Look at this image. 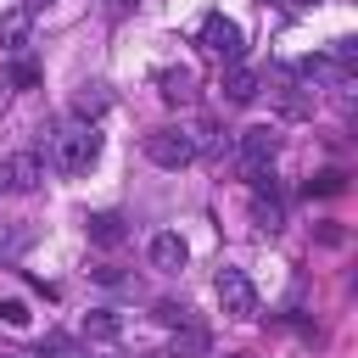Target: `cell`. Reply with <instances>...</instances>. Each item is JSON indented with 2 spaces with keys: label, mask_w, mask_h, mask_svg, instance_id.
Wrapping results in <instances>:
<instances>
[{
  "label": "cell",
  "mask_w": 358,
  "mask_h": 358,
  "mask_svg": "<svg viewBox=\"0 0 358 358\" xmlns=\"http://www.w3.org/2000/svg\"><path fill=\"white\" fill-rule=\"evenodd\" d=\"M196 45H201L207 56H218V62H241V56H246V34H241V22L224 17V11H207V17H201Z\"/></svg>",
  "instance_id": "2"
},
{
  "label": "cell",
  "mask_w": 358,
  "mask_h": 358,
  "mask_svg": "<svg viewBox=\"0 0 358 358\" xmlns=\"http://www.w3.org/2000/svg\"><path fill=\"white\" fill-rule=\"evenodd\" d=\"M157 319L162 324H190V308L185 302H157Z\"/></svg>",
  "instance_id": "17"
},
{
  "label": "cell",
  "mask_w": 358,
  "mask_h": 358,
  "mask_svg": "<svg viewBox=\"0 0 358 358\" xmlns=\"http://www.w3.org/2000/svg\"><path fill=\"white\" fill-rule=\"evenodd\" d=\"M101 285H134V274H123V268H112V263H101V268H90Z\"/></svg>",
  "instance_id": "18"
},
{
  "label": "cell",
  "mask_w": 358,
  "mask_h": 358,
  "mask_svg": "<svg viewBox=\"0 0 358 358\" xmlns=\"http://www.w3.org/2000/svg\"><path fill=\"white\" fill-rule=\"evenodd\" d=\"M6 185L22 190V196L39 190V185H45V157H39V151H17V157L6 162Z\"/></svg>",
  "instance_id": "6"
},
{
  "label": "cell",
  "mask_w": 358,
  "mask_h": 358,
  "mask_svg": "<svg viewBox=\"0 0 358 358\" xmlns=\"http://www.w3.org/2000/svg\"><path fill=\"white\" fill-rule=\"evenodd\" d=\"M45 6H50V0H28V6H22V11H45Z\"/></svg>",
  "instance_id": "21"
},
{
  "label": "cell",
  "mask_w": 358,
  "mask_h": 358,
  "mask_svg": "<svg viewBox=\"0 0 358 358\" xmlns=\"http://www.w3.org/2000/svg\"><path fill=\"white\" fill-rule=\"evenodd\" d=\"M0 319H6L11 330H22V324H28V302H17V296H6V302H0Z\"/></svg>",
  "instance_id": "16"
},
{
  "label": "cell",
  "mask_w": 358,
  "mask_h": 358,
  "mask_svg": "<svg viewBox=\"0 0 358 358\" xmlns=\"http://www.w3.org/2000/svg\"><path fill=\"white\" fill-rule=\"evenodd\" d=\"M274 157H280V129H274V123L241 129V173H246L252 185H263V173H268Z\"/></svg>",
  "instance_id": "3"
},
{
  "label": "cell",
  "mask_w": 358,
  "mask_h": 358,
  "mask_svg": "<svg viewBox=\"0 0 358 358\" xmlns=\"http://www.w3.org/2000/svg\"><path fill=\"white\" fill-rule=\"evenodd\" d=\"M28 28H34V11H22V6L0 11V50L22 56V50H28Z\"/></svg>",
  "instance_id": "7"
},
{
  "label": "cell",
  "mask_w": 358,
  "mask_h": 358,
  "mask_svg": "<svg viewBox=\"0 0 358 358\" xmlns=\"http://www.w3.org/2000/svg\"><path fill=\"white\" fill-rule=\"evenodd\" d=\"M106 106H112L106 84H78V95H73V117H78V123H95Z\"/></svg>",
  "instance_id": "12"
},
{
  "label": "cell",
  "mask_w": 358,
  "mask_h": 358,
  "mask_svg": "<svg viewBox=\"0 0 358 358\" xmlns=\"http://www.w3.org/2000/svg\"><path fill=\"white\" fill-rule=\"evenodd\" d=\"M106 6H112V11H134L140 0H106Z\"/></svg>",
  "instance_id": "20"
},
{
  "label": "cell",
  "mask_w": 358,
  "mask_h": 358,
  "mask_svg": "<svg viewBox=\"0 0 358 358\" xmlns=\"http://www.w3.org/2000/svg\"><path fill=\"white\" fill-rule=\"evenodd\" d=\"M34 78H39V67H34V62H28V56H22V62H17V67H11V78H6V84H34Z\"/></svg>",
  "instance_id": "19"
},
{
  "label": "cell",
  "mask_w": 358,
  "mask_h": 358,
  "mask_svg": "<svg viewBox=\"0 0 358 358\" xmlns=\"http://www.w3.org/2000/svg\"><path fill=\"white\" fill-rule=\"evenodd\" d=\"M84 336H90V341H112V336H123V319H117L112 308H90V313H84Z\"/></svg>",
  "instance_id": "14"
},
{
  "label": "cell",
  "mask_w": 358,
  "mask_h": 358,
  "mask_svg": "<svg viewBox=\"0 0 358 358\" xmlns=\"http://www.w3.org/2000/svg\"><path fill=\"white\" fill-rule=\"evenodd\" d=\"M6 90H11V84H6V73H0V101H6Z\"/></svg>",
  "instance_id": "22"
},
{
  "label": "cell",
  "mask_w": 358,
  "mask_h": 358,
  "mask_svg": "<svg viewBox=\"0 0 358 358\" xmlns=\"http://www.w3.org/2000/svg\"><path fill=\"white\" fill-rule=\"evenodd\" d=\"M95 157H101L95 123H67V129L50 134V162H56L62 173H84V168H95Z\"/></svg>",
  "instance_id": "1"
},
{
  "label": "cell",
  "mask_w": 358,
  "mask_h": 358,
  "mask_svg": "<svg viewBox=\"0 0 358 358\" xmlns=\"http://www.w3.org/2000/svg\"><path fill=\"white\" fill-rule=\"evenodd\" d=\"M218 308L229 313V319H252L257 313V285L246 280V268H218Z\"/></svg>",
  "instance_id": "5"
},
{
  "label": "cell",
  "mask_w": 358,
  "mask_h": 358,
  "mask_svg": "<svg viewBox=\"0 0 358 358\" xmlns=\"http://www.w3.org/2000/svg\"><path fill=\"white\" fill-rule=\"evenodd\" d=\"M185 257H190V246H185L173 229L151 235V268H168V274H179V268H185Z\"/></svg>",
  "instance_id": "8"
},
{
  "label": "cell",
  "mask_w": 358,
  "mask_h": 358,
  "mask_svg": "<svg viewBox=\"0 0 358 358\" xmlns=\"http://www.w3.org/2000/svg\"><path fill=\"white\" fill-rule=\"evenodd\" d=\"M201 352H207V336H201L196 324H185V330L168 341V358H201Z\"/></svg>",
  "instance_id": "15"
},
{
  "label": "cell",
  "mask_w": 358,
  "mask_h": 358,
  "mask_svg": "<svg viewBox=\"0 0 358 358\" xmlns=\"http://www.w3.org/2000/svg\"><path fill=\"white\" fill-rule=\"evenodd\" d=\"M145 157H151L157 168H190V162H196V140H190L185 129H151V134H145Z\"/></svg>",
  "instance_id": "4"
},
{
  "label": "cell",
  "mask_w": 358,
  "mask_h": 358,
  "mask_svg": "<svg viewBox=\"0 0 358 358\" xmlns=\"http://www.w3.org/2000/svg\"><path fill=\"white\" fill-rule=\"evenodd\" d=\"M0 185H6V168H0Z\"/></svg>",
  "instance_id": "23"
},
{
  "label": "cell",
  "mask_w": 358,
  "mask_h": 358,
  "mask_svg": "<svg viewBox=\"0 0 358 358\" xmlns=\"http://www.w3.org/2000/svg\"><path fill=\"white\" fill-rule=\"evenodd\" d=\"M257 90H263V78H257L252 67L235 62V73L224 78V101H229V106H246V101H257Z\"/></svg>",
  "instance_id": "11"
},
{
  "label": "cell",
  "mask_w": 358,
  "mask_h": 358,
  "mask_svg": "<svg viewBox=\"0 0 358 358\" xmlns=\"http://www.w3.org/2000/svg\"><path fill=\"white\" fill-rule=\"evenodd\" d=\"M157 90H162V101L179 106V101L196 95V73H190V67H162V73H157Z\"/></svg>",
  "instance_id": "10"
},
{
  "label": "cell",
  "mask_w": 358,
  "mask_h": 358,
  "mask_svg": "<svg viewBox=\"0 0 358 358\" xmlns=\"http://www.w3.org/2000/svg\"><path fill=\"white\" fill-rule=\"evenodd\" d=\"M84 229H90V241H95V246H123V241H129V224H123L117 213H90V218H84Z\"/></svg>",
  "instance_id": "9"
},
{
  "label": "cell",
  "mask_w": 358,
  "mask_h": 358,
  "mask_svg": "<svg viewBox=\"0 0 358 358\" xmlns=\"http://www.w3.org/2000/svg\"><path fill=\"white\" fill-rule=\"evenodd\" d=\"M252 190H257V185H252ZM252 218H257V229H263V235H274V229H285V207H280L274 196H263V190L252 196Z\"/></svg>",
  "instance_id": "13"
}]
</instances>
